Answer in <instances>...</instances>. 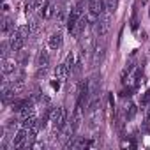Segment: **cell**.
Returning <instances> with one entry per match:
<instances>
[{
    "label": "cell",
    "mask_w": 150,
    "mask_h": 150,
    "mask_svg": "<svg viewBox=\"0 0 150 150\" xmlns=\"http://www.w3.org/2000/svg\"><path fill=\"white\" fill-rule=\"evenodd\" d=\"M35 65H37V67H48V65H50V55H48L44 50H41V51L37 53Z\"/></svg>",
    "instance_id": "cell-13"
},
{
    "label": "cell",
    "mask_w": 150,
    "mask_h": 150,
    "mask_svg": "<svg viewBox=\"0 0 150 150\" xmlns=\"http://www.w3.org/2000/svg\"><path fill=\"white\" fill-rule=\"evenodd\" d=\"M81 16H85V11H83V2L80 0V2L74 6L72 9H71V13H69V20H67V28H72L74 27V23H76Z\"/></svg>",
    "instance_id": "cell-3"
},
{
    "label": "cell",
    "mask_w": 150,
    "mask_h": 150,
    "mask_svg": "<svg viewBox=\"0 0 150 150\" xmlns=\"http://www.w3.org/2000/svg\"><path fill=\"white\" fill-rule=\"evenodd\" d=\"M106 2V9L110 13H115L117 11V6H118V0H104Z\"/></svg>",
    "instance_id": "cell-19"
},
{
    "label": "cell",
    "mask_w": 150,
    "mask_h": 150,
    "mask_svg": "<svg viewBox=\"0 0 150 150\" xmlns=\"http://www.w3.org/2000/svg\"><path fill=\"white\" fill-rule=\"evenodd\" d=\"M55 20H57V23H58V25H64V23H67V20H69V16H67V11H65L64 7H58V9H57V13H55Z\"/></svg>",
    "instance_id": "cell-14"
},
{
    "label": "cell",
    "mask_w": 150,
    "mask_h": 150,
    "mask_svg": "<svg viewBox=\"0 0 150 150\" xmlns=\"http://www.w3.org/2000/svg\"><path fill=\"white\" fill-rule=\"evenodd\" d=\"M65 120H67V110L58 106V108H53L50 111V122L53 125V129H62L65 125Z\"/></svg>",
    "instance_id": "cell-1"
},
{
    "label": "cell",
    "mask_w": 150,
    "mask_h": 150,
    "mask_svg": "<svg viewBox=\"0 0 150 150\" xmlns=\"http://www.w3.org/2000/svg\"><path fill=\"white\" fill-rule=\"evenodd\" d=\"M65 64L71 67V71L74 69V67H76L78 64H80V58H78V55L76 53H74V51H71L69 55H67V58H65Z\"/></svg>",
    "instance_id": "cell-15"
},
{
    "label": "cell",
    "mask_w": 150,
    "mask_h": 150,
    "mask_svg": "<svg viewBox=\"0 0 150 150\" xmlns=\"http://www.w3.org/2000/svg\"><path fill=\"white\" fill-rule=\"evenodd\" d=\"M104 50H106V48H104L103 42H97V44H96V48H94V58H92V64H94V65H97V64L101 62V58L104 57Z\"/></svg>",
    "instance_id": "cell-12"
},
{
    "label": "cell",
    "mask_w": 150,
    "mask_h": 150,
    "mask_svg": "<svg viewBox=\"0 0 150 150\" xmlns=\"http://www.w3.org/2000/svg\"><path fill=\"white\" fill-rule=\"evenodd\" d=\"M92 42H94L92 37H85V41L81 42V50H83V53H90V50H92Z\"/></svg>",
    "instance_id": "cell-17"
},
{
    "label": "cell",
    "mask_w": 150,
    "mask_h": 150,
    "mask_svg": "<svg viewBox=\"0 0 150 150\" xmlns=\"http://www.w3.org/2000/svg\"><path fill=\"white\" fill-rule=\"evenodd\" d=\"M81 120H83V117H81V106H78V104H76V110H74L72 118H71V131H72V132H76V131L80 129Z\"/></svg>",
    "instance_id": "cell-9"
},
{
    "label": "cell",
    "mask_w": 150,
    "mask_h": 150,
    "mask_svg": "<svg viewBox=\"0 0 150 150\" xmlns=\"http://www.w3.org/2000/svg\"><path fill=\"white\" fill-rule=\"evenodd\" d=\"M108 9H106V2L104 0H88V13L94 14V16H101L104 14Z\"/></svg>",
    "instance_id": "cell-5"
},
{
    "label": "cell",
    "mask_w": 150,
    "mask_h": 150,
    "mask_svg": "<svg viewBox=\"0 0 150 150\" xmlns=\"http://www.w3.org/2000/svg\"><path fill=\"white\" fill-rule=\"evenodd\" d=\"M11 85H13V90H14L16 94H20V92L25 88V80H23V78H18V80H14Z\"/></svg>",
    "instance_id": "cell-16"
},
{
    "label": "cell",
    "mask_w": 150,
    "mask_h": 150,
    "mask_svg": "<svg viewBox=\"0 0 150 150\" xmlns=\"http://www.w3.org/2000/svg\"><path fill=\"white\" fill-rule=\"evenodd\" d=\"M110 27H111V13L106 11L104 14L99 16V20H97V23H96V32H97V35H99V37L106 35L108 30H110Z\"/></svg>",
    "instance_id": "cell-2"
},
{
    "label": "cell",
    "mask_w": 150,
    "mask_h": 150,
    "mask_svg": "<svg viewBox=\"0 0 150 150\" xmlns=\"http://www.w3.org/2000/svg\"><path fill=\"white\" fill-rule=\"evenodd\" d=\"M25 41H27V39H25L18 30H13V32H11V37H9L11 51H14V53L21 51V50H23V46H25Z\"/></svg>",
    "instance_id": "cell-4"
},
{
    "label": "cell",
    "mask_w": 150,
    "mask_h": 150,
    "mask_svg": "<svg viewBox=\"0 0 150 150\" xmlns=\"http://www.w3.org/2000/svg\"><path fill=\"white\" fill-rule=\"evenodd\" d=\"M30 148H34V150H39V148H44V143H41V141H34V143L30 145Z\"/></svg>",
    "instance_id": "cell-23"
},
{
    "label": "cell",
    "mask_w": 150,
    "mask_h": 150,
    "mask_svg": "<svg viewBox=\"0 0 150 150\" xmlns=\"http://www.w3.org/2000/svg\"><path fill=\"white\" fill-rule=\"evenodd\" d=\"M69 74H71V67H69L65 62L55 67V80H58V81H65Z\"/></svg>",
    "instance_id": "cell-8"
},
{
    "label": "cell",
    "mask_w": 150,
    "mask_h": 150,
    "mask_svg": "<svg viewBox=\"0 0 150 150\" xmlns=\"http://www.w3.org/2000/svg\"><path fill=\"white\" fill-rule=\"evenodd\" d=\"M14 27V23L11 21V18H4V23H2V32L4 34H9V30Z\"/></svg>",
    "instance_id": "cell-18"
},
{
    "label": "cell",
    "mask_w": 150,
    "mask_h": 150,
    "mask_svg": "<svg viewBox=\"0 0 150 150\" xmlns=\"http://www.w3.org/2000/svg\"><path fill=\"white\" fill-rule=\"evenodd\" d=\"M136 111H138V108H136L134 104H131V106H129V110H127V113H125L127 120H132V118H134V115H136Z\"/></svg>",
    "instance_id": "cell-21"
},
{
    "label": "cell",
    "mask_w": 150,
    "mask_h": 150,
    "mask_svg": "<svg viewBox=\"0 0 150 150\" xmlns=\"http://www.w3.org/2000/svg\"><path fill=\"white\" fill-rule=\"evenodd\" d=\"M16 65H18V60H16V58H11V57L2 58V72H4V74L14 72V71H16Z\"/></svg>",
    "instance_id": "cell-10"
},
{
    "label": "cell",
    "mask_w": 150,
    "mask_h": 150,
    "mask_svg": "<svg viewBox=\"0 0 150 150\" xmlns=\"http://www.w3.org/2000/svg\"><path fill=\"white\" fill-rule=\"evenodd\" d=\"M148 103H150V90H146L143 96H141V101H139V106L141 108H145V106H148Z\"/></svg>",
    "instance_id": "cell-20"
},
{
    "label": "cell",
    "mask_w": 150,
    "mask_h": 150,
    "mask_svg": "<svg viewBox=\"0 0 150 150\" xmlns=\"http://www.w3.org/2000/svg\"><path fill=\"white\" fill-rule=\"evenodd\" d=\"M55 13H57V6H55V4H51V2H48V4L39 11V14L42 16V20H50Z\"/></svg>",
    "instance_id": "cell-11"
},
{
    "label": "cell",
    "mask_w": 150,
    "mask_h": 150,
    "mask_svg": "<svg viewBox=\"0 0 150 150\" xmlns=\"http://www.w3.org/2000/svg\"><path fill=\"white\" fill-rule=\"evenodd\" d=\"M28 25H30V30H32V34L39 30V21H37V20H32V21H30Z\"/></svg>",
    "instance_id": "cell-22"
},
{
    "label": "cell",
    "mask_w": 150,
    "mask_h": 150,
    "mask_svg": "<svg viewBox=\"0 0 150 150\" xmlns=\"http://www.w3.org/2000/svg\"><path fill=\"white\" fill-rule=\"evenodd\" d=\"M13 146L14 148H23V146H28V136H27V129H20L14 138H13Z\"/></svg>",
    "instance_id": "cell-7"
},
{
    "label": "cell",
    "mask_w": 150,
    "mask_h": 150,
    "mask_svg": "<svg viewBox=\"0 0 150 150\" xmlns=\"http://www.w3.org/2000/svg\"><path fill=\"white\" fill-rule=\"evenodd\" d=\"M62 44H64V35H62L60 32L51 34V35L48 37V41H46V46H48V50H51V51L60 50V48H62Z\"/></svg>",
    "instance_id": "cell-6"
}]
</instances>
